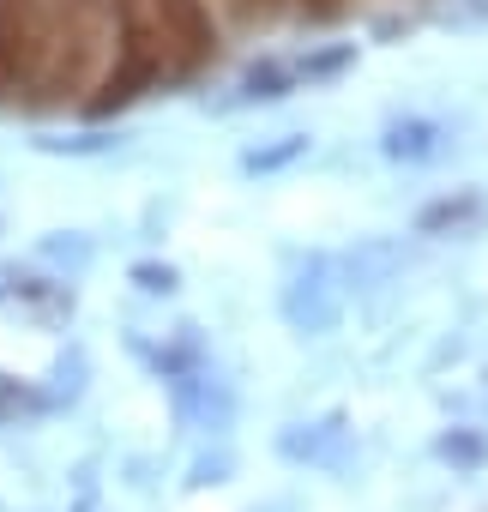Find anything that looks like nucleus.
<instances>
[{
    "instance_id": "1",
    "label": "nucleus",
    "mask_w": 488,
    "mask_h": 512,
    "mask_svg": "<svg viewBox=\"0 0 488 512\" xmlns=\"http://www.w3.org/2000/svg\"><path fill=\"white\" fill-rule=\"evenodd\" d=\"M109 31H115L109 0H43V49H37L25 109L37 115L85 109V97L109 67Z\"/></svg>"
},
{
    "instance_id": "2",
    "label": "nucleus",
    "mask_w": 488,
    "mask_h": 512,
    "mask_svg": "<svg viewBox=\"0 0 488 512\" xmlns=\"http://www.w3.org/2000/svg\"><path fill=\"white\" fill-rule=\"evenodd\" d=\"M151 13L163 25L169 43V79L187 85L217 61V19H211V0H151Z\"/></svg>"
},
{
    "instance_id": "3",
    "label": "nucleus",
    "mask_w": 488,
    "mask_h": 512,
    "mask_svg": "<svg viewBox=\"0 0 488 512\" xmlns=\"http://www.w3.org/2000/svg\"><path fill=\"white\" fill-rule=\"evenodd\" d=\"M43 49V0H0V103H25Z\"/></svg>"
},
{
    "instance_id": "4",
    "label": "nucleus",
    "mask_w": 488,
    "mask_h": 512,
    "mask_svg": "<svg viewBox=\"0 0 488 512\" xmlns=\"http://www.w3.org/2000/svg\"><path fill=\"white\" fill-rule=\"evenodd\" d=\"M278 7H290V0H235V13H241V19H272Z\"/></svg>"
},
{
    "instance_id": "5",
    "label": "nucleus",
    "mask_w": 488,
    "mask_h": 512,
    "mask_svg": "<svg viewBox=\"0 0 488 512\" xmlns=\"http://www.w3.org/2000/svg\"><path fill=\"white\" fill-rule=\"evenodd\" d=\"M296 7H302L308 19H338V13L350 7V0H296Z\"/></svg>"
}]
</instances>
